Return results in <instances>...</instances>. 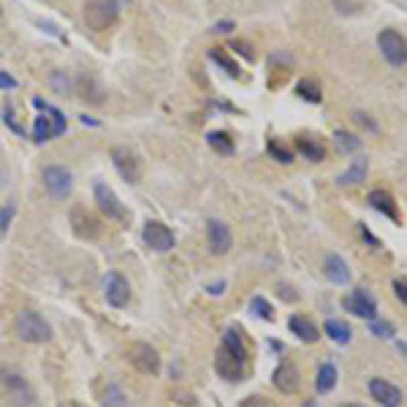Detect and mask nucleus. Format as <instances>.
Masks as SVG:
<instances>
[{"label":"nucleus","mask_w":407,"mask_h":407,"mask_svg":"<svg viewBox=\"0 0 407 407\" xmlns=\"http://www.w3.org/2000/svg\"><path fill=\"white\" fill-rule=\"evenodd\" d=\"M117 14H120V6L114 0H90L85 6V22L90 31H109L114 22H117Z\"/></svg>","instance_id":"4"},{"label":"nucleus","mask_w":407,"mask_h":407,"mask_svg":"<svg viewBox=\"0 0 407 407\" xmlns=\"http://www.w3.org/2000/svg\"><path fill=\"white\" fill-rule=\"evenodd\" d=\"M334 147L337 152H342V155H353V152L362 150V139L353 134H347V131H334Z\"/></svg>","instance_id":"25"},{"label":"nucleus","mask_w":407,"mask_h":407,"mask_svg":"<svg viewBox=\"0 0 407 407\" xmlns=\"http://www.w3.org/2000/svg\"><path fill=\"white\" fill-rule=\"evenodd\" d=\"M207 242H210V250L215 256H226L234 244V237H231V228L223 223V220H215L212 217L207 223Z\"/></svg>","instance_id":"14"},{"label":"nucleus","mask_w":407,"mask_h":407,"mask_svg":"<svg viewBox=\"0 0 407 407\" xmlns=\"http://www.w3.org/2000/svg\"><path fill=\"white\" fill-rule=\"evenodd\" d=\"M369 332L375 334V337H380V340H391V337H394V326L389 323V320H377V318H372V323H369Z\"/></svg>","instance_id":"33"},{"label":"nucleus","mask_w":407,"mask_h":407,"mask_svg":"<svg viewBox=\"0 0 407 407\" xmlns=\"http://www.w3.org/2000/svg\"><path fill=\"white\" fill-rule=\"evenodd\" d=\"M71 226H74L76 237H82V239H95V237H98V220H95L85 207H74V212H71Z\"/></svg>","instance_id":"18"},{"label":"nucleus","mask_w":407,"mask_h":407,"mask_svg":"<svg viewBox=\"0 0 407 407\" xmlns=\"http://www.w3.org/2000/svg\"><path fill=\"white\" fill-rule=\"evenodd\" d=\"M239 407H274V402H269L266 396H258V394H253V396H244Z\"/></svg>","instance_id":"35"},{"label":"nucleus","mask_w":407,"mask_h":407,"mask_svg":"<svg viewBox=\"0 0 407 407\" xmlns=\"http://www.w3.org/2000/svg\"><path fill=\"white\" fill-rule=\"evenodd\" d=\"M353 122H359L362 128H367V131H372V134H377L380 128H377V122L367 114V112H353Z\"/></svg>","instance_id":"34"},{"label":"nucleus","mask_w":407,"mask_h":407,"mask_svg":"<svg viewBox=\"0 0 407 407\" xmlns=\"http://www.w3.org/2000/svg\"><path fill=\"white\" fill-rule=\"evenodd\" d=\"M296 150L302 152L304 161H310V163H320L326 158V147L313 136H296Z\"/></svg>","instance_id":"21"},{"label":"nucleus","mask_w":407,"mask_h":407,"mask_svg":"<svg viewBox=\"0 0 407 407\" xmlns=\"http://www.w3.org/2000/svg\"><path fill=\"white\" fill-rule=\"evenodd\" d=\"M369 394L377 405L383 407H402V402H405V394L383 377H369Z\"/></svg>","instance_id":"10"},{"label":"nucleus","mask_w":407,"mask_h":407,"mask_svg":"<svg viewBox=\"0 0 407 407\" xmlns=\"http://www.w3.org/2000/svg\"><path fill=\"white\" fill-rule=\"evenodd\" d=\"M112 161H114V168L120 171V177L125 182H136L141 180V166H139V161H136V155L128 147H114L112 150Z\"/></svg>","instance_id":"13"},{"label":"nucleus","mask_w":407,"mask_h":407,"mask_svg":"<svg viewBox=\"0 0 407 407\" xmlns=\"http://www.w3.org/2000/svg\"><path fill=\"white\" fill-rule=\"evenodd\" d=\"M14 87H16L14 76H9L6 71H0V90H14Z\"/></svg>","instance_id":"41"},{"label":"nucleus","mask_w":407,"mask_h":407,"mask_svg":"<svg viewBox=\"0 0 407 407\" xmlns=\"http://www.w3.org/2000/svg\"><path fill=\"white\" fill-rule=\"evenodd\" d=\"M41 180H44V188L46 193L52 198H68L71 193V171L63 166H46L44 174H41Z\"/></svg>","instance_id":"7"},{"label":"nucleus","mask_w":407,"mask_h":407,"mask_svg":"<svg viewBox=\"0 0 407 407\" xmlns=\"http://www.w3.org/2000/svg\"><path fill=\"white\" fill-rule=\"evenodd\" d=\"M223 288H226V280H220V283H215V286H207V291H210L212 296H220V293H223Z\"/></svg>","instance_id":"43"},{"label":"nucleus","mask_w":407,"mask_h":407,"mask_svg":"<svg viewBox=\"0 0 407 407\" xmlns=\"http://www.w3.org/2000/svg\"><path fill=\"white\" fill-rule=\"evenodd\" d=\"M367 204L372 207L375 212H380L383 217H389L391 223H402V217H399V207H396V201H394V196L389 193V190H372L369 196H367Z\"/></svg>","instance_id":"16"},{"label":"nucleus","mask_w":407,"mask_h":407,"mask_svg":"<svg viewBox=\"0 0 407 407\" xmlns=\"http://www.w3.org/2000/svg\"><path fill=\"white\" fill-rule=\"evenodd\" d=\"M391 288H394V293H396V299H399V302H402V304L407 307V280L396 277V280L391 283Z\"/></svg>","instance_id":"37"},{"label":"nucleus","mask_w":407,"mask_h":407,"mask_svg":"<svg viewBox=\"0 0 407 407\" xmlns=\"http://www.w3.org/2000/svg\"><path fill=\"white\" fill-rule=\"evenodd\" d=\"M104 293H106V302L112 304V307H117L122 310L125 304L131 302V286H128V280L122 277L120 271H112L109 277L104 280Z\"/></svg>","instance_id":"12"},{"label":"nucleus","mask_w":407,"mask_h":407,"mask_svg":"<svg viewBox=\"0 0 407 407\" xmlns=\"http://www.w3.org/2000/svg\"><path fill=\"white\" fill-rule=\"evenodd\" d=\"M377 49H380L383 60L389 63V65H394V68L407 65V38L399 31H394V28L380 31V36H377Z\"/></svg>","instance_id":"3"},{"label":"nucleus","mask_w":407,"mask_h":407,"mask_svg":"<svg viewBox=\"0 0 407 407\" xmlns=\"http://www.w3.org/2000/svg\"><path fill=\"white\" fill-rule=\"evenodd\" d=\"M207 139H210V147L215 152H220V155H231L234 152V139L226 131H212Z\"/></svg>","instance_id":"28"},{"label":"nucleus","mask_w":407,"mask_h":407,"mask_svg":"<svg viewBox=\"0 0 407 407\" xmlns=\"http://www.w3.org/2000/svg\"><path fill=\"white\" fill-rule=\"evenodd\" d=\"M296 95L304 98L307 104H320L323 101V90H320V85H318L315 79H302L296 85Z\"/></svg>","instance_id":"26"},{"label":"nucleus","mask_w":407,"mask_h":407,"mask_svg":"<svg viewBox=\"0 0 407 407\" xmlns=\"http://www.w3.org/2000/svg\"><path fill=\"white\" fill-rule=\"evenodd\" d=\"M223 347H226L228 353H234L237 359H247V347H244V340H242V334L237 329H226L223 334Z\"/></svg>","instance_id":"27"},{"label":"nucleus","mask_w":407,"mask_h":407,"mask_svg":"<svg viewBox=\"0 0 407 407\" xmlns=\"http://www.w3.org/2000/svg\"><path fill=\"white\" fill-rule=\"evenodd\" d=\"M269 155L271 158H274V161H280V163H293V152L288 150L286 144H280V141H277V139H271L269 141Z\"/></svg>","instance_id":"32"},{"label":"nucleus","mask_w":407,"mask_h":407,"mask_svg":"<svg viewBox=\"0 0 407 407\" xmlns=\"http://www.w3.org/2000/svg\"><path fill=\"white\" fill-rule=\"evenodd\" d=\"M0 386H3V391H6V396L11 399L14 407H33L36 394H33L31 383L22 375L9 372V369H0Z\"/></svg>","instance_id":"5"},{"label":"nucleus","mask_w":407,"mask_h":407,"mask_svg":"<svg viewBox=\"0 0 407 407\" xmlns=\"http://www.w3.org/2000/svg\"><path fill=\"white\" fill-rule=\"evenodd\" d=\"M323 332H326V337L334 340L337 345H347V342L353 340V329L347 326L345 320H337V318H329V320H326Z\"/></svg>","instance_id":"22"},{"label":"nucleus","mask_w":407,"mask_h":407,"mask_svg":"<svg viewBox=\"0 0 407 407\" xmlns=\"http://www.w3.org/2000/svg\"><path fill=\"white\" fill-rule=\"evenodd\" d=\"M342 307H345L347 313H353V315H359V318H369V320L377 318V302L367 288H356L350 296L342 299Z\"/></svg>","instance_id":"8"},{"label":"nucleus","mask_w":407,"mask_h":407,"mask_svg":"<svg viewBox=\"0 0 407 407\" xmlns=\"http://www.w3.org/2000/svg\"><path fill=\"white\" fill-rule=\"evenodd\" d=\"M16 334L25 340V342H33V345H44L52 340V326L44 320V315H38L36 310H22L16 315Z\"/></svg>","instance_id":"2"},{"label":"nucleus","mask_w":407,"mask_h":407,"mask_svg":"<svg viewBox=\"0 0 407 407\" xmlns=\"http://www.w3.org/2000/svg\"><path fill=\"white\" fill-rule=\"evenodd\" d=\"M234 49H237V52H242V58H244V60H256V55H253V49H250V44H244V41H234Z\"/></svg>","instance_id":"38"},{"label":"nucleus","mask_w":407,"mask_h":407,"mask_svg":"<svg viewBox=\"0 0 407 407\" xmlns=\"http://www.w3.org/2000/svg\"><path fill=\"white\" fill-rule=\"evenodd\" d=\"M128 362L134 364L136 372H141V375H158L161 372V356L147 342H134L128 347Z\"/></svg>","instance_id":"6"},{"label":"nucleus","mask_w":407,"mask_h":407,"mask_svg":"<svg viewBox=\"0 0 407 407\" xmlns=\"http://www.w3.org/2000/svg\"><path fill=\"white\" fill-rule=\"evenodd\" d=\"M210 58L215 63H217V65H223V71H226L228 76H234V79H237V76L242 74L239 71V65H237V63L231 60V58H228L226 52H223V49H210Z\"/></svg>","instance_id":"29"},{"label":"nucleus","mask_w":407,"mask_h":407,"mask_svg":"<svg viewBox=\"0 0 407 407\" xmlns=\"http://www.w3.org/2000/svg\"><path fill=\"white\" fill-rule=\"evenodd\" d=\"M271 383H274V389H277V391L296 394V389H299V369H296L291 362H283L277 369H274Z\"/></svg>","instance_id":"17"},{"label":"nucleus","mask_w":407,"mask_h":407,"mask_svg":"<svg viewBox=\"0 0 407 407\" xmlns=\"http://www.w3.org/2000/svg\"><path fill=\"white\" fill-rule=\"evenodd\" d=\"M359 231H362V237H364V242H369V244H372V247H380V239H377L375 234H372V231H369V228L364 226V223H359Z\"/></svg>","instance_id":"40"},{"label":"nucleus","mask_w":407,"mask_h":407,"mask_svg":"<svg viewBox=\"0 0 407 407\" xmlns=\"http://www.w3.org/2000/svg\"><path fill=\"white\" fill-rule=\"evenodd\" d=\"M250 313L264 318V320H274V307H271L264 296H253V299H250Z\"/></svg>","instance_id":"31"},{"label":"nucleus","mask_w":407,"mask_h":407,"mask_svg":"<svg viewBox=\"0 0 407 407\" xmlns=\"http://www.w3.org/2000/svg\"><path fill=\"white\" fill-rule=\"evenodd\" d=\"M323 271H326V277L337 283V286H345L347 280H350V266H347V261L342 256H326L323 261Z\"/></svg>","instance_id":"20"},{"label":"nucleus","mask_w":407,"mask_h":407,"mask_svg":"<svg viewBox=\"0 0 407 407\" xmlns=\"http://www.w3.org/2000/svg\"><path fill=\"white\" fill-rule=\"evenodd\" d=\"M144 242L155 253H166V250L174 247V231L166 223H161V220H150L144 226Z\"/></svg>","instance_id":"11"},{"label":"nucleus","mask_w":407,"mask_h":407,"mask_svg":"<svg viewBox=\"0 0 407 407\" xmlns=\"http://www.w3.org/2000/svg\"><path fill=\"white\" fill-rule=\"evenodd\" d=\"M33 106L44 112L41 117H36V125H33V141L41 144V141H49V139H55V136L65 134V117H63V112H58L55 106L44 104L41 98H36Z\"/></svg>","instance_id":"1"},{"label":"nucleus","mask_w":407,"mask_h":407,"mask_svg":"<svg viewBox=\"0 0 407 407\" xmlns=\"http://www.w3.org/2000/svg\"><path fill=\"white\" fill-rule=\"evenodd\" d=\"M11 217H14V204H6V207L0 210V234H6V231H9Z\"/></svg>","instance_id":"36"},{"label":"nucleus","mask_w":407,"mask_h":407,"mask_svg":"<svg viewBox=\"0 0 407 407\" xmlns=\"http://www.w3.org/2000/svg\"><path fill=\"white\" fill-rule=\"evenodd\" d=\"M215 369H217L220 377H226L228 383H237V380H242V375H244V362L237 359L234 353H228L226 347L220 345L217 347V356H215Z\"/></svg>","instance_id":"15"},{"label":"nucleus","mask_w":407,"mask_h":407,"mask_svg":"<svg viewBox=\"0 0 407 407\" xmlns=\"http://www.w3.org/2000/svg\"><path fill=\"white\" fill-rule=\"evenodd\" d=\"M95 204H98V210L104 212L109 220H125L128 217L120 198L114 196V190L109 185H104V182H95Z\"/></svg>","instance_id":"9"},{"label":"nucleus","mask_w":407,"mask_h":407,"mask_svg":"<svg viewBox=\"0 0 407 407\" xmlns=\"http://www.w3.org/2000/svg\"><path fill=\"white\" fill-rule=\"evenodd\" d=\"M215 33H228V31H234V22L231 19H223V22H217L215 28H212Z\"/></svg>","instance_id":"42"},{"label":"nucleus","mask_w":407,"mask_h":407,"mask_svg":"<svg viewBox=\"0 0 407 407\" xmlns=\"http://www.w3.org/2000/svg\"><path fill=\"white\" fill-rule=\"evenodd\" d=\"M367 168H369L367 158H356V161L347 166V171H342V174L337 177V185H359V182H364V177H367Z\"/></svg>","instance_id":"24"},{"label":"nucleus","mask_w":407,"mask_h":407,"mask_svg":"<svg viewBox=\"0 0 407 407\" xmlns=\"http://www.w3.org/2000/svg\"><path fill=\"white\" fill-rule=\"evenodd\" d=\"M277 293H280V299H286V302H296V299H299V293H293V288L286 286V283L277 288Z\"/></svg>","instance_id":"39"},{"label":"nucleus","mask_w":407,"mask_h":407,"mask_svg":"<svg viewBox=\"0 0 407 407\" xmlns=\"http://www.w3.org/2000/svg\"><path fill=\"white\" fill-rule=\"evenodd\" d=\"M288 326H291V332L296 334L302 342H307V345H315L318 340H320V332H318V326L310 320V318L293 315L291 320H288Z\"/></svg>","instance_id":"19"},{"label":"nucleus","mask_w":407,"mask_h":407,"mask_svg":"<svg viewBox=\"0 0 407 407\" xmlns=\"http://www.w3.org/2000/svg\"><path fill=\"white\" fill-rule=\"evenodd\" d=\"M101 405L104 407H125L128 405V402H125V394H122V389L117 386V383H109V389L104 391Z\"/></svg>","instance_id":"30"},{"label":"nucleus","mask_w":407,"mask_h":407,"mask_svg":"<svg viewBox=\"0 0 407 407\" xmlns=\"http://www.w3.org/2000/svg\"><path fill=\"white\" fill-rule=\"evenodd\" d=\"M307 407H315V402H307Z\"/></svg>","instance_id":"45"},{"label":"nucleus","mask_w":407,"mask_h":407,"mask_svg":"<svg viewBox=\"0 0 407 407\" xmlns=\"http://www.w3.org/2000/svg\"><path fill=\"white\" fill-rule=\"evenodd\" d=\"M337 367L332 362L320 364V369H318V377H315V391L318 394H332L334 386H337Z\"/></svg>","instance_id":"23"},{"label":"nucleus","mask_w":407,"mask_h":407,"mask_svg":"<svg viewBox=\"0 0 407 407\" xmlns=\"http://www.w3.org/2000/svg\"><path fill=\"white\" fill-rule=\"evenodd\" d=\"M340 407H362V405H356V402H345V405H340Z\"/></svg>","instance_id":"44"}]
</instances>
